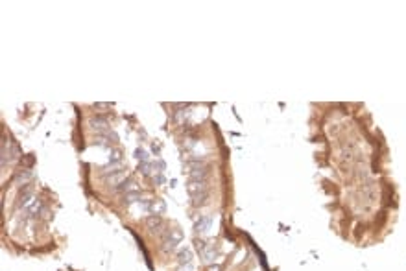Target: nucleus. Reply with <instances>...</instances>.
Returning <instances> with one entry per match:
<instances>
[{"label":"nucleus","mask_w":406,"mask_h":271,"mask_svg":"<svg viewBox=\"0 0 406 271\" xmlns=\"http://www.w3.org/2000/svg\"><path fill=\"white\" fill-rule=\"evenodd\" d=\"M183 238H185V234L181 229H166L165 234L161 236V251L165 255H176L183 244Z\"/></svg>","instance_id":"f257e3e1"},{"label":"nucleus","mask_w":406,"mask_h":271,"mask_svg":"<svg viewBox=\"0 0 406 271\" xmlns=\"http://www.w3.org/2000/svg\"><path fill=\"white\" fill-rule=\"evenodd\" d=\"M187 194L190 199H198V197L205 196V194H211V186H209V181H190L187 183Z\"/></svg>","instance_id":"f03ea898"},{"label":"nucleus","mask_w":406,"mask_h":271,"mask_svg":"<svg viewBox=\"0 0 406 271\" xmlns=\"http://www.w3.org/2000/svg\"><path fill=\"white\" fill-rule=\"evenodd\" d=\"M144 225L146 229L150 231V233L154 234H159V236H163L166 231V222L163 216H159V214H150V216H146L144 218Z\"/></svg>","instance_id":"7ed1b4c3"},{"label":"nucleus","mask_w":406,"mask_h":271,"mask_svg":"<svg viewBox=\"0 0 406 271\" xmlns=\"http://www.w3.org/2000/svg\"><path fill=\"white\" fill-rule=\"evenodd\" d=\"M209 177H211V166L207 162L198 166H190V172H188V179L190 181H209Z\"/></svg>","instance_id":"20e7f679"},{"label":"nucleus","mask_w":406,"mask_h":271,"mask_svg":"<svg viewBox=\"0 0 406 271\" xmlns=\"http://www.w3.org/2000/svg\"><path fill=\"white\" fill-rule=\"evenodd\" d=\"M176 262L177 266H190V264H194V251L188 245H181L179 251L176 253Z\"/></svg>","instance_id":"39448f33"},{"label":"nucleus","mask_w":406,"mask_h":271,"mask_svg":"<svg viewBox=\"0 0 406 271\" xmlns=\"http://www.w3.org/2000/svg\"><path fill=\"white\" fill-rule=\"evenodd\" d=\"M89 128H91L92 131H96V135L107 133V131L111 129L109 128V120H107L106 117H100V115L89 118Z\"/></svg>","instance_id":"423d86ee"},{"label":"nucleus","mask_w":406,"mask_h":271,"mask_svg":"<svg viewBox=\"0 0 406 271\" xmlns=\"http://www.w3.org/2000/svg\"><path fill=\"white\" fill-rule=\"evenodd\" d=\"M211 227H213V216H209V214H199L198 218L194 220V231L198 234L209 233Z\"/></svg>","instance_id":"0eeeda50"},{"label":"nucleus","mask_w":406,"mask_h":271,"mask_svg":"<svg viewBox=\"0 0 406 271\" xmlns=\"http://www.w3.org/2000/svg\"><path fill=\"white\" fill-rule=\"evenodd\" d=\"M135 190H140V188H139V185H137V181L129 176L128 179L124 181L122 185L117 186L113 192H115V194H120V196H124V194H129V192H135Z\"/></svg>","instance_id":"6e6552de"},{"label":"nucleus","mask_w":406,"mask_h":271,"mask_svg":"<svg viewBox=\"0 0 406 271\" xmlns=\"http://www.w3.org/2000/svg\"><path fill=\"white\" fill-rule=\"evenodd\" d=\"M33 181V172L32 170H19L15 174V185L21 188V186L32 185Z\"/></svg>","instance_id":"1a4fd4ad"},{"label":"nucleus","mask_w":406,"mask_h":271,"mask_svg":"<svg viewBox=\"0 0 406 271\" xmlns=\"http://www.w3.org/2000/svg\"><path fill=\"white\" fill-rule=\"evenodd\" d=\"M128 170H124V172H118V174H115V176H111V177H107V179H104L106 181V185L107 186H111L113 190L117 188V186H120L124 183V181L128 179Z\"/></svg>","instance_id":"9d476101"},{"label":"nucleus","mask_w":406,"mask_h":271,"mask_svg":"<svg viewBox=\"0 0 406 271\" xmlns=\"http://www.w3.org/2000/svg\"><path fill=\"white\" fill-rule=\"evenodd\" d=\"M140 199H142V192L135 190V192H129V194H124L120 203H122L124 207H131L133 203H140Z\"/></svg>","instance_id":"9b49d317"},{"label":"nucleus","mask_w":406,"mask_h":271,"mask_svg":"<svg viewBox=\"0 0 406 271\" xmlns=\"http://www.w3.org/2000/svg\"><path fill=\"white\" fill-rule=\"evenodd\" d=\"M109 165H124V151L118 146L111 148L109 151Z\"/></svg>","instance_id":"f8f14e48"},{"label":"nucleus","mask_w":406,"mask_h":271,"mask_svg":"<svg viewBox=\"0 0 406 271\" xmlns=\"http://www.w3.org/2000/svg\"><path fill=\"white\" fill-rule=\"evenodd\" d=\"M139 172L142 174L144 177H151L155 174L154 170V162L151 160H148V162H139Z\"/></svg>","instance_id":"ddd939ff"},{"label":"nucleus","mask_w":406,"mask_h":271,"mask_svg":"<svg viewBox=\"0 0 406 271\" xmlns=\"http://www.w3.org/2000/svg\"><path fill=\"white\" fill-rule=\"evenodd\" d=\"M166 212V203L163 201V199H154V207H151V214H159V216H163V214Z\"/></svg>","instance_id":"4468645a"},{"label":"nucleus","mask_w":406,"mask_h":271,"mask_svg":"<svg viewBox=\"0 0 406 271\" xmlns=\"http://www.w3.org/2000/svg\"><path fill=\"white\" fill-rule=\"evenodd\" d=\"M135 159L139 160V162H148L150 160V155L146 151L144 148H137L135 149Z\"/></svg>","instance_id":"2eb2a0df"},{"label":"nucleus","mask_w":406,"mask_h":271,"mask_svg":"<svg viewBox=\"0 0 406 271\" xmlns=\"http://www.w3.org/2000/svg\"><path fill=\"white\" fill-rule=\"evenodd\" d=\"M106 135H107V138L111 140L113 146H117V144L120 142V137H118V133H117V131H115V129H109V131H107Z\"/></svg>","instance_id":"dca6fc26"},{"label":"nucleus","mask_w":406,"mask_h":271,"mask_svg":"<svg viewBox=\"0 0 406 271\" xmlns=\"http://www.w3.org/2000/svg\"><path fill=\"white\" fill-rule=\"evenodd\" d=\"M151 181H154L155 185H163V183H165V176H163V172H155L154 176H151Z\"/></svg>","instance_id":"f3484780"},{"label":"nucleus","mask_w":406,"mask_h":271,"mask_svg":"<svg viewBox=\"0 0 406 271\" xmlns=\"http://www.w3.org/2000/svg\"><path fill=\"white\" fill-rule=\"evenodd\" d=\"M154 162V170L155 172H165V162L161 159H155V160H151Z\"/></svg>","instance_id":"a211bd4d"},{"label":"nucleus","mask_w":406,"mask_h":271,"mask_svg":"<svg viewBox=\"0 0 406 271\" xmlns=\"http://www.w3.org/2000/svg\"><path fill=\"white\" fill-rule=\"evenodd\" d=\"M176 271H196V267H194V264H190V266H177Z\"/></svg>","instance_id":"6ab92c4d"},{"label":"nucleus","mask_w":406,"mask_h":271,"mask_svg":"<svg viewBox=\"0 0 406 271\" xmlns=\"http://www.w3.org/2000/svg\"><path fill=\"white\" fill-rule=\"evenodd\" d=\"M222 269V266H220V264H216V266H214V264H211V266H209V271H220Z\"/></svg>","instance_id":"aec40b11"},{"label":"nucleus","mask_w":406,"mask_h":271,"mask_svg":"<svg viewBox=\"0 0 406 271\" xmlns=\"http://www.w3.org/2000/svg\"><path fill=\"white\" fill-rule=\"evenodd\" d=\"M94 107H100V109H104V107H111V103H94Z\"/></svg>","instance_id":"412c9836"}]
</instances>
